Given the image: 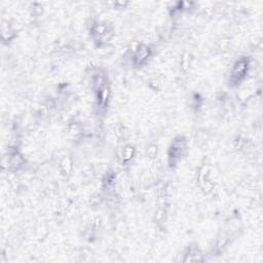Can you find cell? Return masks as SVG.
<instances>
[{"label":"cell","instance_id":"cell-2","mask_svg":"<svg viewBox=\"0 0 263 263\" xmlns=\"http://www.w3.org/2000/svg\"><path fill=\"white\" fill-rule=\"evenodd\" d=\"M148 53H147V49H142V50H139L137 51L136 54V58H137V61L138 62H142L144 61L145 59L147 58Z\"/></svg>","mask_w":263,"mask_h":263},{"label":"cell","instance_id":"cell-1","mask_svg":"<svg viewBox=\"0 0 263 263\" xmlns=\"http://www.w3.org/2000/svg\"><path fill=\"white\" fill-rule=\"evenodd\" d=\"M246 66H247V64H246L245 62H239L238 64L235 65L234 69H233L232 77H234V78L239 79V77L242 76L243 73L246 71Z\"/></svg>","mask_w":263,"mask_h":263},{"label":"cell","instance_id":"cell-3","mask_svg":"<svg viewBox=\"0 0 263 263\" xmlns=\"http://www.w3.org/2000/svg\"><path fill=\"white\" fill-rule=\"evenodd\" d=\"M133 151H134V149H133V147H127V148H124V158L125 159V160H128V159H129L131 157H133Z\"/></svg>","mask_w":263,"mask_h":263}]
</instances>
